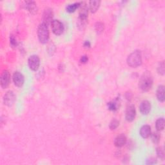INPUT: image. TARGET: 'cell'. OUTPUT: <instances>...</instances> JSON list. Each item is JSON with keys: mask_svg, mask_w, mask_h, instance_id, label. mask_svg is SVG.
<instances>
[{"mask_svg": "<svg viewBox=\"0 0 165 165\" xmlns=\"http://www.w3.org/2000/svg\"><path fill=\"white\" fill-rule=\"evenodd\" d=\"M22 7L27 9L32 14H36L38 12V7L36 3L32 1H26L22 3Z\"/></svg>", "mask_w": 165, "mask_h": 165, "instance_id": "30bf717a", "label": "cell"}, {"mask_svg": "<svg viewBox=\"0 0 165 165\" xmlns=\"http://www.w3.org/2000/svg\"><path fill=\"white\" fill-rule=\"evenodd\" d=\"M13 82L14 85L18 87H21L24 84L25 77L19 72H15L13 74Z\"/></svg>", "mask_w": 165, "mask_h": 165, "instance_id": "7c38bea8", "label": "cell"}, {"mask_svg": "<svg viewBox=\"0 0 165 165\" xmlns=\"http://www.w3.org/2000/svg\"><path fill=\"white\" fill-rule=\"evenodd\" d=\"M99 0H92L89 2V9L92 13H95L100 7Z\"/></svg>", "mask_w": 165, "mask_h": 165, "instance_id": "2e32d148", "label": "cell"}, {"mask_svg": "<svg viewBox=\"0 0 165 165\" xmlns=\"http://www.w3.org/2000/svg\"><path fill=\"white\" fill-rule=\"evenodd\" d=\"M139 110L143 115H148L151 110L150 103L147 100L143 101L140 104Z\"/></svg>", "mask_w": 165, "mask_h": 165, "instance_id": "4fadbf2b", "label": "cell"}, {"mask_svg": "<svg viewBox=\"0 0 165 165\" xmlns=\"http://www.w3.org/2000/svg\"><path fill=\"white\" fill-rule=\"evenodd\" d=\"M38 37L41 43L45 44L49 39V31L48 26L44 23H41L38 29Z\"/></svg>", "mask_w": 165, "mask_h": 165, "instance_id": "3957f363", "label": "cell"}, {"mask_svg": "<svg viewBox=\"0 0 165 165\" xmlns=\"http://www.w3.org/2000/svg\"><path fill=\"white\" fill-rule=\"evenodd\" d=\"M151 134V127L149 125H143L140 128V135L144 139L150 137Z\"/></svg>", "mask_w": 165, "mask_h": 165, "instance_id": "9a60e30c", "label": "cell"}, {"mask_svg": "<svg viewBox=\"0 0 165 165\" xmlns=\"http://www.w3.org/2000/svg\"><path fill=\"white\" fill-rule=\"evenodd\" d=\"M10 81V74L8 70H3L1 75V78H0V83H1V87L3 88H7Z\"/></svg>", "mask_w": 165, "mask_h": 165, "instance_id": "ba28073f", "label": "cell"}, {"mask_svg": "<svg viewBox=\"0 0 165 165\" xmlns=\"http://www.w3.org/2000/svg\"><path fill=\"white\" fill-rule=\"evenodd\" d=\"M157 162V160L156 159L154 158V157H150V159H147L146 161V164H155Z\"/></svg>", "mask_w": 165, "mask_h": 165, "instance_id": "4316f807", "label": "cell"}, {"mask_svg": "<svg viewBox=\"0 0 165 165\" xmlns=\"http://www.w3.org/2000/svg\"><path fill=\"white\" fill-rule=\"evenodd\" d=\"M104 24L103 23L101 22H98L96 23L95 25V30L98 34H101L103 32L104 30Z\"/></svg>", "mask_w": 165, "mask_h": 165, "instance_id": "7402d4cb", "label": "cell"}, {"mask_svg": "<svg viewBox=\"0 0 165 165\" xmlns=\"http://www.w3.org/2000/svg\"><path fill=\"white\" fill-rule=\"evenodd\" d=\"M156 127L157 132L162 131L164 128V120L163 117H161L159 118L156 123Z\"/></svg>", "mask_w": 165, "mask_h": 165, "instance_id": "d6986e66", "label": "cell"}, {"mask_svg": "<svg viewBox=\"0 0 165 165\" xmlns=\"http://www.w3.org/2000/svg\"><path fill=\"white\" fill-rule=\"evenodd\" d=\"M90 46H91L90 43L88 41H86L84 43V46L85 47V48H90Z\"/></svg>", "mask_w": 165, "mask_h": 165, "instance_id": "f1b7e54d", "label": "cell"}, {"mask_svg": "<svg viewBox=\"0 0 165 165\" xmlns=\"http://www.w3.org/2000/svg\"><path fill=\"white\" fill-rule=\"evenodd\" d=\"M153 77L150 72H145L141 76L139 81V88L144 92L150 90L153 85Z\"/></svg>", "mask_w": 165, "mask_h": 165, "instance_id": "6da1fadb", "label": "cell"}, {"mask_svg": "<svg viewBox=\"0 0 165 165\" xmlns=\"http://www.w3.org/2000/svg\"><path fill=\"white\" fill-rule=\"evenodd\" d=\"M119 103L117 100L115 101H110L109 103H108L107 104V107L109 110H111V111H116L118 110L119 107H120V105H119Z\"/></svg>", "mask_w": 165, "mask_h": 165, "instance_id": "ac0fdd59", "label": "cell"}, {"mask_svg": "<svg viewBox=\"0 0 165 165\" xmlns=\"http://www.w3.org/2000/svg\"><path fill=\"white\" fill-rule=\"evenodd\" d=\"M136 115L135 107L133 104H130L126 107L125 112V118L128 122H132L134 120Z\"/></svg>", "mask_w": 165, "mask_h": 165, "instance_id": "52a82bcc", "label": "cell"}, {"mask_svg": "<svg viewBox=\"0 0 165 165\" xmlns=\"http://www.w3.org/2000/svg\"><path fill=\"white\" fill-rule=\"evenodd\" d=\"M127 64L132 68H136L142 63V55L140 51H135L127 57Z\"/></svg>", "mask_w": 165, "mask_h": 165, "instance_id": "7a4b0ae2", "label": "cell"}, {"mask_svg": "<svg viewBox=\"0 0 165 165\" xmlns=\"http://www.w3.org/2000/svg\"><path fill=\"white\" fill-rule=\"evenodd\" d=\"M28 64L29 68L33 70V71H36L38 70L40 65V59L37 55H32L30 56L28 60Z\"/></svg>", "mask_w": 165, "mask_h": 165, "instance_id": "5b68a950", "label": "cell"}, {"mask_svg": "<svg viewBox=\"0 0 165 165\" xmlns=\"http://www.w3.org/2000/svg\"><path fill=\"white\" fill-rule=\"evenodd\" d=\"M120 125V122L118 120H117L116 119H114L112 120V121L110 123L109 128L111 130H114L117 127H118Z\"/></svg>", "mask_w": 165, "mask_h": 165, "instance_id": "603a6c76", "label": "cell"}, {"mask_svg": "<svg viewBox=\"0 0 165 165\" xmlns=\"http://www.w3.org/2000/svg\"><path fill=\"white\" fill-rule=\"evenodd\" d=\"M79 5H80V2L70 4L67 7L66 10L68 13H74V12H75L76 10V9L79 7Z\"/></svg>", "mask_w": 165, "mask_h": 165, "instance_id": "ffe728a7", "label": "cell"}, {"mask_svg": "<svg viewBox=\"0 0 165 165\" xmlns=\"http://www.w3.org/2000/svg\"><path fill=\"white\" fill-rule=\"evenodd\" d=\"M16 101V96L13 91L7 92L3 97V103L8 107H11Z\"/></svg>", "mask_w": 165, "mask_h": 165, "instance_id": "9c48e42d", "label": "cell"}, {"mask_svg": "<svg viewBox=\"0 0 165 165\" xmlns=\"http://www.w3.org/2000/svg\"><path fill=\"white\" fill-rule=\"evenodd\" d=\"M10 44L13 48H15L18 46V41L13 35H10Z\"/></svg>", "mask_w": 165, "mask_h": 165, "instance_id": "484cf974", "label": "cell"}, {"mask_svg": "<svg viewBox=\"0 0 165 165\" xmlns=\"http://www.w3.org/2000/svg\"><path fill=\"white\" fill-rule=\"evenodd\" d=\"M79 11V19L82 21H87L88 7L85 2H80Z\"/></svg>", "mask_w": 165, "mask_h": 165, "instance_id": "8992f818", "label": "cell"}, {"mask_svg": "<svg viewBox=\"0 0 165 165\" xmlns=\"http://www.w3.org/2000/svg\"><path fill=\"white\" fill-rule=\"evenodd\" d=\"M51 25L53 33L57 35V36H60L63 32L64 26L60 21L54 19L52 21Z\"/></svg>", "mask_w": 165, "mask_h": 165, "instance_id": "277c9868", "label": "cell"}, {"mask_svg": "<svg viewBox=\"0 0 165 165\" xmlns=\"http://www.w3.org/2000/svg\"><path fill=\"white\" fill-rule=\"evenodd\" d=\"M157 72L159 74L163 76L164 74V72H165V70H164V62L161 61L159 63L158 67H157Z\"/></svg>", "mask_w": 165, "mask_h": 165, "instance_id": "cb8c5ba5", "label": "cell"}, {"mask_svg": "<svg viewBox=\"0 0 165 165\" xmlns=\"http://www.w3.org/2000/svg\"><path fill=\"white\" fill-rule=\"evenodd\" d=\"M88 61V57H87V56H85V55L81 56L80 59V62L81 63H86Z\"/></svg>", "mask_w": 165, "mask_h": 165, "instance_id": "83f0119b", "label": "cell"}, {"mask_svg": "<svg viewBox=\"0 0 165 165\" xmlns=\"http://www.w3.org/2000/svg\"><path fill=\"white\" fill-rule=\"evenodd\" d=\"M53 18V12L51 8H46L45 10L43 15V23L48 26L49 24H51Z\"/></svg>", "mask_w": 165, "mask_h": 165, "instance_id": "8fae6325", "label": "cell"}, {"mask_svg": "<svg viewBox=\"0 0 165 165\" xmlns=\"http://www.w3.org/2000/svg\"><path fill=\"white\" fill-rule=\"evenodd\" d=\"M126 143V137L124 134L117 136L114 140V145L117 148L123 147Z\"/></svg>", "mask_w": 165, "mask_h": 165, "instance_id": "5bb4252c", "label": "cell"}, {"mask_svg": "<svg viewBox=\"0 0 165 165\" xmlns=\"http://www.w3.org/2000/svg\"><path fill=\"white\" fill-rule=\"evenodd\" d=\"M151 137V139L152 141V142L155 143V144H157L159 141H160V139H161V135L158 132H154L150 134V136Z\"/></svg>", "mask_w": 165, "mask_h": 165, "instance_id": "44dd1931", "label": "cell"}, {"mask_svg": "<svg viewBox=\"0 0 165 165\" xmlns=\"http://www.w3.org/2000/svg\"><path fill=\"white\" fill-rule=\"evenodd\" d=\"M164 87L163 85H160L158 87L156 92V96L159 101L164 102L165 98H164Z\"/></svg>", "mask_w": 165, "mask_h": 165, "instance_id": "e0dca14e", "label": "cell"}, {"mask_svg": "<svg viewBox=\"0 0 165 165\" xmlns=\"http://www.w3.org/2000/svg\"><path fill=\"white\" fill-rule=\"evenodd\" d=\"M156 153H157V155L158 157L162 161H163L164 159V152L163 148L162 147H158L157 148Z\"/></svg>", "mask_w": 165, "mask_h": 165, "instance_id": "d4e9b609", "label": "cell"}]
</instances>
